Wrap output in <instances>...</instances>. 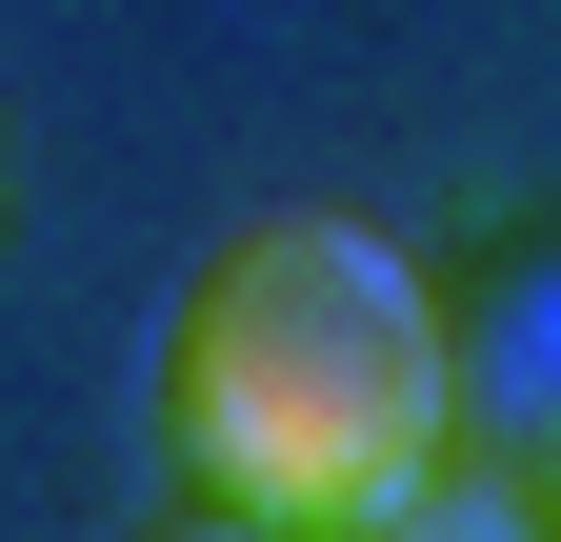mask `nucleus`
<instances>
[{"label":"nucleus","mask_w":561,"mask_h":542,"mask_svg":"<svg viewBox=\"0 0 561 542\" xmlns=\"http://www.w3.org/2000/svg\"><path fill=\"white\" fill-rule=\"evenodd\" d=\"M502 522H541V542H561V422H522V442H502Z\"/></svg>","instance_id":"2"},{"label":"nucleus","mask_w":561,"mask_h":542,"mask_svg":"<svg viewBox=\"0 0 561 542\" xmlns=\"http://www.w3.org/2000/svg\"><path fill=\"white\" fill-rule=\"evenodd\" d=\"M140 442H161V522L362 542V522H421V483H442L461 342L401 282V241L321 222V201H261L181 261L161 362H140Z\"/></svg>","instance_id":"1"}]
</instances>
